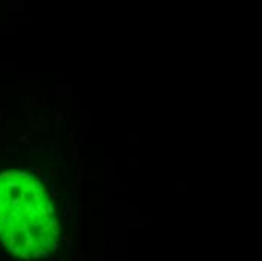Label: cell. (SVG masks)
I'll use <instances>...</instances> for the list:
<instances>
[{
	"instance_id": "obj_1",
	"label": "cell",
	"mask_w": 262,
	"mask_h": 261,
	"mask_svg": "<svg viewBox=\"0 0 262 261\" xmlns=\"http://www.w3.org/2000/svg\"><path fill=\"white\" fill-rule=\"evenodd\" d=\"M52 198L36 177L23 171L0 174V240L23 260L47 257L57 246Z\"/></svg>"
}]
</instances>
